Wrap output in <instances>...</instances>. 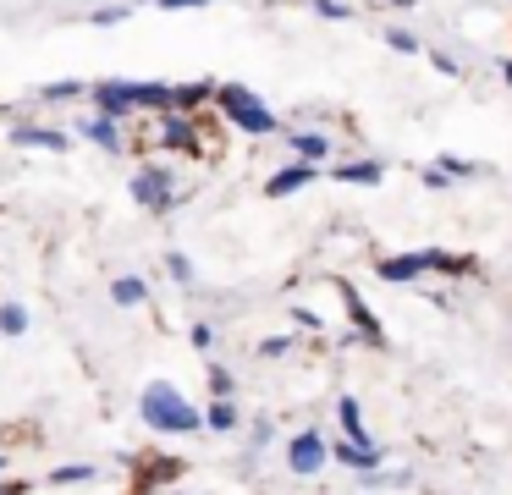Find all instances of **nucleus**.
I'll use <instances>...</instances> for the list:
<instances>
[]
</instances>
